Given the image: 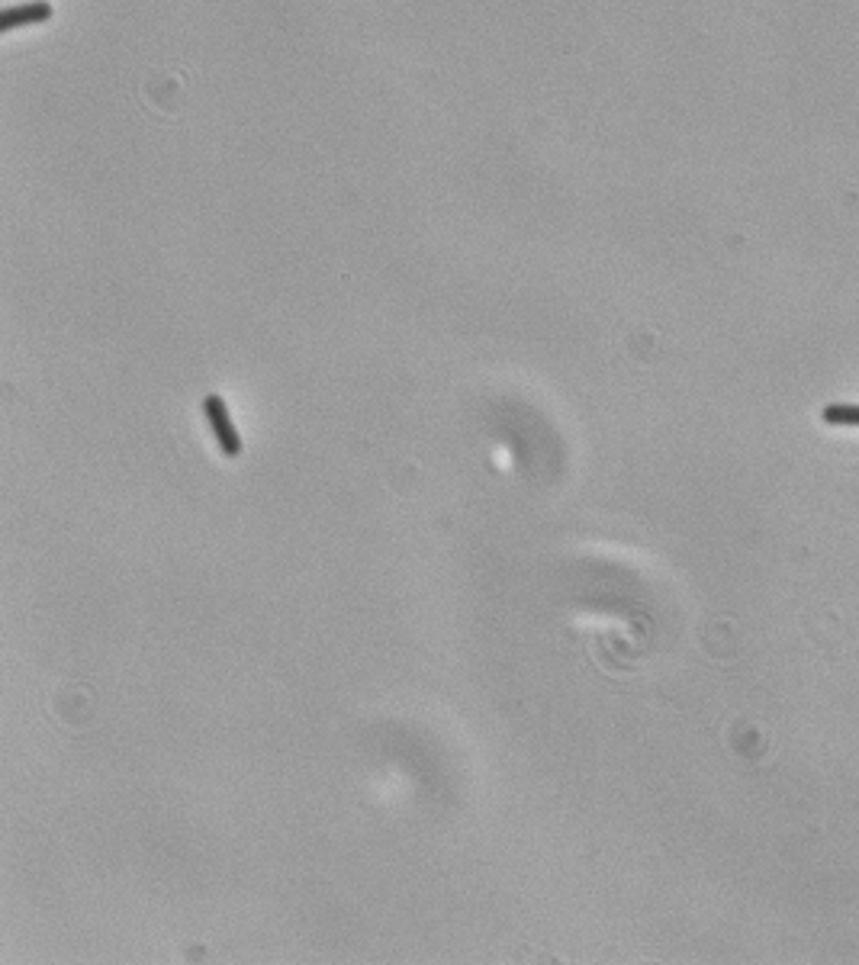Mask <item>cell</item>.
Returning a JSON list of instances; mask_svg holds the SVG:
<instances>
[{
    "label": "cell",
    "mask_w": 859,
    "mask_h": 965,
    "mask_svg": "<svg viewBox=\"0 0 859 965\" xmlns=\"http://www.w3.org/2000/svg\"><path fill=\"white\" fill-rule=\"evenodd\" d=\"M46 20H52L49 0H26V4L7 7L4 13H0V33H13V29H23V26H39Z\"/></svg>",
    "instance_id": "7a4b0ae2"
},
{
    "label": "cell",
    "mask_w": 859,
    "mask_h": 965,
    "mask_svg": "<svg viewBox=\"0 0 859 965\" xmlns=\"http://www.w3.org/2000/svg\"><path fill=\"white\" fill-rule=\"evenodd\" d=\"M203 412H206V419H210V425H213L222 454L239 457L242 454V441H239V432H235V425L229 422V415H226V403H222L219 396H210L203 403Z\"/></svg>",
    "instance_id": "6da1fadb"
},
{
    "label": "cell",
    "mask_w": 859,
    "mask_h": 965,
    "mask_svg": "<svg viewBox=\"0 0 859 965\" xmlns=\"http://www.w3.org/2000/svg\"><path fill=\"white\" fill-rule=\"evenodd\" d=\"M821 419L827 425H856L859 428V406L850 403H831L821 409Z\"/></svg>",
    "instance_id": "3957f363"
}]
</instances>
